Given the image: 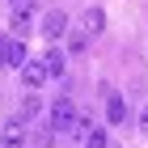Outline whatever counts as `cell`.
<instances>
[{
	"label": "cell",
	"mask_w": 148,
	"mask_h": 148,
	"mask_svg": "<svg viewBox=\"0 0 148 148\" xmlns=\"http://www.w3.org/2000/svg\"><path fill=\"white\" fill-rule=\"evenodd\" d=\"M76 123V102H72L68 93H59L55 102H51V131H59V136H68V127Z\"/></svg>",
	"instance_id": "6da1fadb"
},
{
	"label": "cell",
	"mask_w": 148,
	"mask_h": 148,
	"mask_svg": "<svg viewBox=\"0 0 148 148\" xmlns=\"http://www.w3.org/2000/svg\"><path fill=\"white\" fill-rule=\"evenodd\" d=\"M25 47H21V38H0V68H17L21 72L25 68Z\"/></svg>",
	"instance_id": "7a4b0ae2"
},
{
	"label": "cell",
	"mask_w": 148,
	"mask_h": 148,
	"mask_svg": "<svg viewBox=\"0 0 148 148\" xmlns=\"http://www.w3.org/2000/svg\"><path fill=\"white\" fill-rule=\"evenodd\" d=\"M102 30H106V13L97 9V4H89V9L80 13V21H76V34L89 42V38H93V34H102Z\"/></svg>",
	"instance_id": "3957f363"
},
{
	"label": "cell",
	"mask_w": 148,
	"mask_h": 148,
	"mask_svg": "<svg viewBox=\"0 0 148 148\" xmlns=\"http://www.w3.org/2000/svg\"><path fill=\"white\" fill-rule=\"evenodd\" d=\"M68 13H64V9H51V13H47V17H42V34L47 38H51V42H59V38H64V34H68Z\"/></svg>",
	"instance_id": "277c9868"
},
{
	"label": "cell",
	"mask_w": 148,
	"mask_h": 148,
	"mask_svg": "<svg viewBox=\"0 0 148 148\" xmlns=\"http://www.w3.org/2000/svg\"><path fill=\"white\" fill-rule=\"evenodd\" d=\"M106 123L110 127L127 123V102H123V93H114V89H106Z\"/></svg>",
	"instance_id": "5b68a950"
},
{
	"label": "cell",
	"mask_w": 148,
	"mask_h": 148,
	"mask_svg": "<svg viewBox=\"0 0 148 148\" xmlns=\"http://www.w3.org/2000/svg\"><path fill=\"white\" fill-rule=\"evenodd\" d=\"M0 144L4 148H25V119H9L0 127Z\"/></svg>",
	"instance_id": "8992f818"
},
{
	"label": "cell",
	"mask_w": 148,
	"mask_h": 148,
	"mask_svg": "<svg viewBox=\"0 0 148 148\" xmlns=\"http://www.w3.org/2000/svg\"><path fill=\"white\" fill-rule=\"evenodd\" d=\"M42 80H51V76H47V64H42V59H25V68H21V85L38 93V85H42Z\"/></svg>",
	"instance_id": "52a82bcc"
},
{
	"label": "cell",
	"mask_w": 148,
	"mask_h": 148,
	"mask_svg": "<svg viewBox=\"0 0 148 148\" xmlns=\"http://www.w3.org/2000/svg\"><path fill=\"white\" fill-rule=\"evenodd\" d=\"M42 64H47V76L51 80H64V72H68V55H64V51H47Z\"/></svg>",
	"instance_id": "ba28073f"
},
{
	"label": "cell",
	"mask_w": 148,
	"mask_h": 148,
	"mask_svg": "<svg viewBox=\"0 0 148 148\" xmlns=\"http://www.w3.org/2000/svg\"><path fill=\"white\" fill-rule=\"evenodd\" d=\"M34 30V13H13V38H21Z\"/></svg>",
	"instance_id": "9c48e42d"
},
{
	"label": "cell",
	"mask_w": 148,
	"mask_h": 148,
	"mask_svg": "<svg viewBox=\"0 0 148 148\" xmlns=\"http://www.w3.org/2000/svg\"><path fill=\"white\" fill-rule=\"evenodd\" d=\"M85 148H110V140H106V127H93L89 136H85Z\"/></svg>",
	"instance_id": "30bf717a"
},
{
	"label": "cell",
	"mask_w": 148,
	"mask_h": 148,
	"mask_svg": "<svg viewBox=\"0 0 148 148\" xmlns=\"http://www.w3.org/2000/svg\"><path fill=\"white\" fill-rule=\"evenodd\" d=\"M38 110H42V97H38V93H30V97L21 102V119H34Z\"/></svg>",
	"instance_id": "8fae6325"
},
{
	"label": "cell",
	"mask_w": 148,
	"mask_h": 148,
	"mask_svg": "<svg viewBox=\"0 0 148 148\" xmlns=\"http://www.w3.org/2000/svg\"><path fill=\"white\" fill-rule=\"evenodd\" d=\"M13 13H34V0H9Z\"/></svg>",
	"instance_id": "7c38bea8"
},
{
	"label": "cell",
	"mask_w": 148,
	"mask_h": 148,
	"mask_svg": "<svg viewBox=\"0 0 148 148\" xmlns=\"http://www.w3.org/2000/svg\"><path fill=\"white\" fill-rule=\"evenodd\" d=\"M136 127H140V131H144V136H148V102L140 106V119H136Z\"/></svg>",
	"instance_id": "4fadbf2b"
},
{
	"label": "cell",
	"mask_w": 148,
	"mask_h": 148,
	"mask_svg": "<svg viewBox=\"0 0 148 148\" xmlns=\"http://www.w3.org/2000/svg\"><path fill=\"white\" fill-rule=\"evenodd\" d=\"M0 148H4V144H0Z\"/></svg>",
	"instance_id": "5bb4252c"
}]
</instances>
